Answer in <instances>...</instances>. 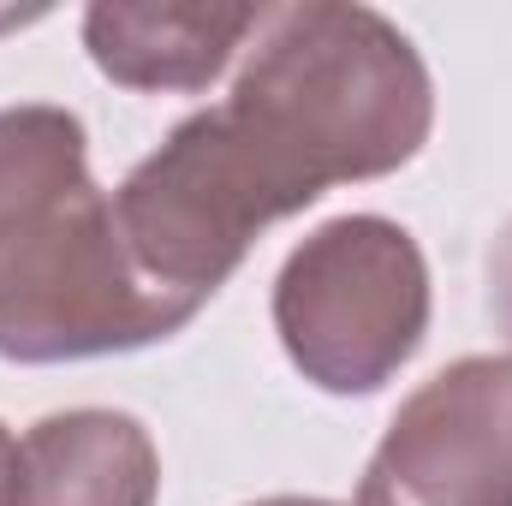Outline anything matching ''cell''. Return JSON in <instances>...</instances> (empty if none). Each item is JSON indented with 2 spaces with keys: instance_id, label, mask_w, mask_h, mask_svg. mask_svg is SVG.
<instances>
[{
  "instance_id": "obj_1",
  "label": "cell",
  "mask_w": 512,
  "mask_h": 506,
  "mask_svg": "<svg viewBox=\"0 0 512 506\" xmlns=\"http://www.w3.org/2000/svg\"><path fill=\"white\" fill-rule=\"evenodd\" d=\"M435 126L417 42L376 6H262L233 96L197 108L114 191L131 262L197 310L233 280L262 227L328 185L399 173Z\"/></svg>"
},
{
  "instance_id": "obj_5",
  "label": "cell",
  "mask_w": 512,
  "mask_h": 506,
  "mask_svg": "<svg viewBox=\"0 0 512 506\" xmlns=\"http://www.w3.org/2000/svg\"><path fill=\"white\" fill-rule=\"evenodd\" d=\"M262 24V6H185V0H96L84 48L120 90H209Z\"/></svg>"
},
{
  "instance_id": "obj_3",
  "label": "cell",
  "mask_w": 512,
  "mask_h": 506,
  "mask_svg": "<svg viewBox=\"0 0 512 506\" xmlns=\"http://www.w3.org/2000/svg\"><path fill=\"white\" fill-rule=\"evenodd\" d=\"M274 334L322 393H376L429 334V262L387 215H340L280 262Z\"/></svg>"
},
{
  "instance_id": "obj_7",
  "label": "cell",
  "mask_w": 512,
  "mask_h": 506,
  "mask_svg": "<svg viewBox=\"0 0 512 506\" xmlns=\"http://www.w3.org/2000/svg\"><path fill=\"white\" fill-rule=\"evenodd\" d=\"M489 310H495V328L507 334V346H512V221L489 245Z\"/></svg>"
},
{
  "instance_id": "obj_6",
  "label": "cell",
  "mask_w": 512,
  "mask_h": 506,
  "mask_svg": "<svg viewBox=\"0 0 512 506\" xmlns=\"http://www.w3.org/2000/svg\"><path fill=\"white\" fill-rule=\"evenodd\" d=\"M161 453L131 411L78 405L24 435V506H155Z\"/></svg>"
},
{
  "instance_id": "obj_2",
  "label": "cell",
  "mask_w": 512,
  "mask_h": 506,
  "mask_svg": "<svg viewBox=\"0 0 512 506\" xmlns=\"http://www.w3.org/2000/svg\"><path fill=\"white\" fill-rule=\"evenodd\" d=\"M191 316V298L131 262L114 197L90 179L84 120L54 102L0 108V358H114Z\"/></svg>"
},
{
  "instance_id": "obj_4",
  "label": "cell",
  "mask_w": 512,
  "mask_h": 506,
  "mask_svg": "<svg viewBox=\"0 0 512 506\" xmlns=\"http://www.w3.org/2000/svg\"><path fill=\"white\" fill-rule=\"evenodd\" d=\"M358 506H512V358H459L387 423Z\"/></svg>"
},
{
  "instance_id": "obj_9",
  "label": "cell",
  "mask_w": 512,
  "mask_h": 506,
  "mask_svg": "<svg viewBox=\"0 0 512 506\" xmlns=\"http://www.w3.org/2000/svg\"><path fill=\"white\" fill-rule=\"evenodd\" d=\"M251 506H340V501H322V495H268V501H251Z\"/></svg>"
},
{
  "instance_id": "obj_8",
  "label": "cell",
  "mask_w": 512,
  "mask_h": 506,
  "mask_svg": "<svg viewBox=\"0 0 512 506\" xmlns=\"http://www.w3.org/2000/svg\"><path fill=\"white\" fill-rule=\"evenodd\" d=\"M0 506H24V441L0 423Z\"/></svg>"
}]
</instances>
